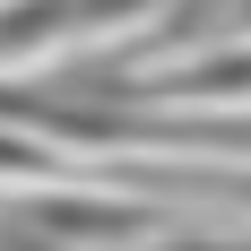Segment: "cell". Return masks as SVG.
Listing matches in <instances>:
<instances>
[{
    "instance_id": "obj_1",
    "label": "cell",
    "mask_w": 251,
    "mask_h": 251,
    "mask_svg": "<svg viewBox=\"0 0 251 251\" xmlns=\"http://www.w3.org/2000/svg\"><path fill=\"white\" fill-rule=\"evenodd\" d=\"M113 226H148V208H104V200H26L0 217V251H78Z\"/></svg>"
}]
</instances>
